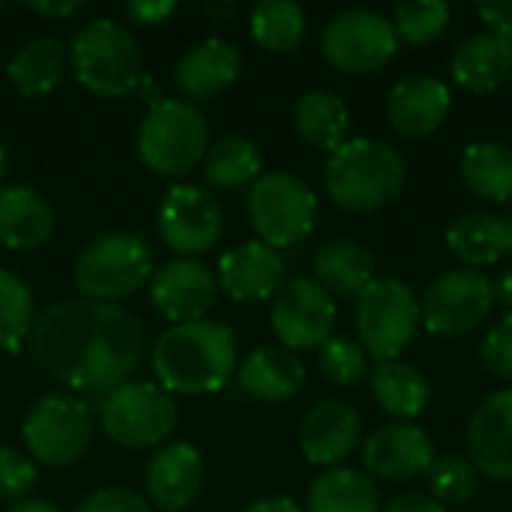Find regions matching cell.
Listing matches in <instances>:
<instances>
[{
	"instance_id": "obj_1",
	"label": "cell",
	"mask_w": 512,
	"mask_h": 512,
	"mask_svg": "<svg viewBox=\"0 0 512 512\" xmlns=\"http://www.w3.org/2000/svg\"><path fill=\"white\" fill-rule=\"evenodd\" d=\"M147 351L141 321L93 300H60L30 330V354L39 369L87 396H108L132 381Z\"/></svg>"
},
{
	"instance_id": "obj_32",
	"label": "cell",
	"mask_w": 512,
	"mask_h": 512,
	"mask_svg": "<svg viewBox=\"0 0 512 512\" xmlns=\"http://www.w3.org/2000/svg\"><path fill=\"white\" fill-rule=\"evenodd\" d=\"M264 174V153L246 135H222L207 147L204 177L213 189L234 192L252 186Z\"/></svg>"
},
{
	"instance_id": "obj_11",
	"label": "cell",
	"mask_w": 512,
	"mask_h": 512,
	"mask_svg": "<svg viewBox=\"0 0 512 512\" xmlns=\"http://www.w3.org/2000/svg\"><path fill=\"white\" fill-rule=\"evenodd\" d=\"M321 51L327 63L345 75H372L396 57L399 36L393 21L381 12L342 9L327 21Z\"/></svg>"
},
{
	"instance_id": "obj_51",
	"label": "cell",
	"mask_w": 512,
	"mask_h": 512,
	"mask_svg": "<svg viewBox=\"0 0 512 512\" xmlns=\"http://www.w3.org/2000/svg\"><path fill=\"white\" fill-rule=\"evenodd\" d=\"M3 174H6V147L0 141V180H3Z\"/></svg>"
},
{
	"instance_id": "obj_13",
	"label": "cell",
	"mask_w": 512,
	"mask_h": 512,
	"mask_svg": "<svg viewBox=\"0 0 512 512\" xmlns=\"http://www.w3.org/2000/svg\"><path fill=\"white\" fill-rule=\"evenodd\" d=\"M156 225L168 249H174L183 258H195L219 243L225 231V213L210 189L180 183L168 189V195L162 198Z\"/></svg>"
},
{
	"instance_id": "obj_36",
	"label": "cell",
	"mask_w": 512,
	"mask_h": 512,
	"mask_svg": "<svg viewBox=\"0 0 512 512\" xmlns=\"http://www.w3.org/2000/svg\"><path fill=\"white\" fill-rule=\"evenodd\" d=\"M450 18H453V9L444 0H408L396 6L393 27H396L399 42L429 45L447 30Z\"/></svg>"
},
{
	"instance_id": "obj_45",
	"label": "cell",
	"mask_w": 512,
	"mask_h": 512,
	"mask_svg": "<svg viewBox=\"0 0 512 512\" xmlns=\"http://www.w3.org/2000/svg\"><path fill=\"white\" fill-rule=\"evenodd\" d=\"M27 9L39 12V15H48V18H66V15H75L84 9L81 0H30Z\"/></svg>"
},
{
	"instance_id": "obj_15",
	"label": "cell",
	"mask_w": 512,
	"mask_h": 512,
	"mask_svg": "<svg viewBox=\"0 0 512 512\" xmlns=\"http://www.w3.org/2000/svg\"><path fill=\"white\" fill-rule=\"evenodd\" d=\"M216 294V270L198 258H174L150 276V306L174 324L201 321L213 309Z\"/></svg>"
},
{
	"instance_id": "obj_48",
	"label": "cell",
	"mask_w": 512,
	"mask_h": 512,
	"mask_svg": "<svg viewBox=\"0 0 512 512\" xmlns=\"http://www.w3.org/2000/svg\"><path fill=\"white\" fill-rule=\"evenodd\" d=\"M495 300L504 303L512 312V267H507V270L498 276V282H495Z\"/></svg>"
},
{
	"instance_id": "obj_25",
	"label": "cell",
	"mask_w": 512,
	"mask_h": 512,
	"mask_svg": "<svg viewBox=\"0 0 512 512\" xmlns=\"http://www.w3.org/2000/svg\"><path fill=\"white\" fill-rule=\"evenodd\" d=\"M450 72L468 93L498 90L512 75V36L489 30L465 39L450 60Z\"/></svg>"
},
{
	"instance_id": "obj_24",
	"label": "cell",
	"mask_w": 512,
	"mask_h": 512,
	"mask_svg": "<svg viewBox=\"0 0 512 512\" xmlns=\"http://www.w3.org/2000/svg\"><path fill=\"white\" fill-rule=\"evenodd\" d=\"M237 378L252 399L279 405L303 390L306 369L294 351L279 345H264L243 357V363L237 366Z\"/></svg>"
},
{
	"instance_id": "obj_47",
	"label": "cell",
	"mask_w": 512,
	"mask_h": 512,
	"mask_svg": "<svg viewBox=\"0 0 512 512\" xmlns=\"http://www.w3.org/2000/svg\"><path fill=\"white\" fill-rule=\"evenodd\" d=\"M201 9L207 12V18H213L216 24H225L237 15V3L234 0H204Z\"/></svg>"
},
{
	"instance_id": "obj_21",
	"label": "cell",
	"mask_w": 512,
	"mask_h": 512,
	"mask_svg": "<svg viewBox=\"0 0 512 512\" xmlns=\"http://www.w3.org/2000/svg\"><path fill=\"white\" fill-rule=\"evenodd\" d=\"M450 114V87L435 75H405L390 87L387 120L402 138H429L435 135Z\"/></svg>"
},
{
	"instance_id": "obj_31",
	"label": "cell",
	"mask_w": 512,
	"mask_h": 512,
	"mask_svg": "<svg viewBox=\"0 0 512 512\" xmlns=\"http://www.w3.org/2000/svg\"><path fill=\"white\" fill-rule=\"evenodd\" d=\"M462 183L483 201H512V147L504 141H477L462 150Z\"/></svg>"
},
{
	"instance_id": "obj_17",
	"label": "cell",
	"mask_w": 512,
	"mask_h": 512,
	"mask_svg": "<svg viewBox=\"0 0 512 512\" xmlns=\"http://www.w3.org/2000/svg\"><path fill=\"white\" fill-rule=\"evenodd\" d=\"M300 453L309 465L339 468L363 441V417L342 399L318 402L300 423Z\"/></svg>"
},
{
	"instance_id": "obj_49",
	"label": "cell",
	"mask_w": 512,
	"mask_h": 512,
	"mask_svg": "<svg viewBox=\"0 0 512 512\" xmlns=\"http://www.w3.org/2000/svg\"><path fill=\"white\" fill-rule=\"evenodd\" d=\"M6 512H63L57 504L51 501H39V498H24L18 504H12Z\"/></svg>"
},
{
	"instance_id": "obj_30",
	"label": "cell",
	"mask_w": 512,
	"mask_h": 512,
	"mask_svg": "<svg viewBox=\"0 0 512 512\" xmlns=\"http://www.w3.org/2000/svg\"><path fill=\"white\" fill-rule=\"evenodd\" d=\"M294 129L315 150H339L348 141L351 111L333 90H309L294 105Z\"/></svg>"
},
{
	"instance_id": "obj_10",
	"label": "cell",
	"mask_w": 512,
	"mask_h": 512,
	"mask_svg": "<svg viewBox=\"0 0 512 512\" xmlns=\"http://www.w3.org/2000/svg\"><path fill=\"white\" fill-rule=\"evenodd\" d=\"M21 438L27 453L48 468H66L75 465L93 441V408L60 396L48 393L30 405L21 423Z\"/></svg>"
},
{
	"instance_id": "obj_7",
	"label": "cell",
	"mask_w": 512,
	"mask_h": 512,
	"mask_svg": "<svg viewBox=\"0 0 512 512\" xmlns=\"http://www.w3.org/2000/svg\"><path fill=\"white\" fill-rule=\"evenodd\" d=\"M96 420L102 435L123 450H159L174 435L180 408L156 381H129L102 396Z\"/></svg>"
},
{
	"instance_id": "obj_44",
	"label": "cell",
	"mask_w": 512,
	"mask_h": 512,
	"mask_svg": "<svg viewBox=\"0 0 512 512\" xmlns=\"http://www.w3.org/2000/svg\"><path fill=\"white\" fill-rule=\"evenodd\" d=\"M381 512H447V510H444V504H438L432 495L405 492V495H396L387 507H381Z\"/></svg>"
},
{
	"instance_id": "obj_38",
	"label": "cell",
	"mask_w": 512,
	"mask_h": 512,
	"mask_svg": "<svg viewBox=\"0 0 512 512\" xmlns=\"http://www.w3.org/2000/svg\"><path fill=\"white\" fill-rule=\"evenodd\" d=\"M318 369L336 387H357L363 378H369V354L357 339L330 336L318 348Z\"/></svg>"
},
{
	"instance_id": "obj_3",
	"label": "cell",
	"mask_w": 512,
	"mask_h": 512,
	"mask_svg": "<svg viewBox=\"0 0 512 512\" xmlns=\"http://www.w3.org/2000/svg\"><path fill=\"white\" fill-rule=\"evenodd\" d=\"M405 177L402 153L378 138H348L324 165V189L348 213L384 210L402 192Z\"/></svg>"
},
{
	"instance_id": "obj_33",
	"label": "cell",
	"mask_w": 512,
	"mask_h": 512,
	"mask_svg": "<svg viewBox=\"0 0 512 512\" xmlns=\"http://www.w3.org/2000/svg\"><path fill=\"white\" fill-rule=\"evenodd\" d=\"M309 512H381L375 483L357 468H330L309 489Z\"/></svg>"
},
{
	"instance_id": "obj_12",
	"label": "cell",
	"mask_w": 512,
	"mask_h": 512,
	"mask_svg": "<svg viewBox=\"0 0 512 512\" xmlns=\"http://www.w3.org/2000/svg\"><path fill=\"white\" fill-rule=\"evenodd\" d=\"M495 282L480 270H450L438 276L420 303V321L432 336L456 339L477 330L495 309Z\"/></svg>"
},
{
	"instance_id": "obj_9",
	"label": "cell",
	"mask_w": 512,
	"mask_h": 512,
	"mask_svg": "<svg viewBox=\"0 0 512 512\" xmlns=\"http://www.w3.org/2000/svg\"><path fill=\"white\" fill-rule=\"evenodd\" d=\"M420 327V300L408 282L393 276H375L357 297L354 330L363 351L378 360H399V354L414 342Z\"/></svg>"
},
{
	"instance_id": "obj_2",
	"label": "cell",
	"mask_w": 512,
	"mask_h": 512,
	"mask_svg": "<svg viewBox=\"0 0 512 512\" xmlns=\"http://www.w3.org/2000/svg\"><path fill=\"white\" fill-rule=\"evenodd\" d=\"M153 375L162 390L204 396L222 390L237 372V336L222 321L168 327L153 345Z\"/></svg>"
},
{
	"instance_id": "obj_46",
	"label": "cell",
	"mask_w": 512,
	"mask_h": 512,
	"mask_svg": "<svg viewBox=\"0 0 512 512\" xmlns=\"http://www.w3.org/2000/svg\"><path fill=\"white\" fill-rule=\"evenodd\" d=\"M243 512H303V510H300V504H297L294 498L279 495V498H261V501H255L252 507H246Z\"/></svg>"
},
{
	"instance_id": "obj_23",
	"label": "cell",
	"mask_w": 512,
	"mask_h": 512,
	"mask_svg": "<svg viewBox=\"0 0 512 512\" xmlns=\"http://www.w3.org/2000/svg\"><path fill=\"white\" fill-rule=\"evenodd\" d=\"M54 234V210L42 192L24 183L0 186V246L33 252Z\"/></svg>"
},
{
	"instance_id": "obj_28",
	"label": "cell",
	"mask_w": 512,
	"mask_h": 512,
	"mask_svg": "<svg viewBox=\"0 0 512 512\" xmlns=\"http://www.w3.org/2000/svg\"><path fill=\"white\" fill-rule=\"evenodd\" d=\"M369 387H372V399L378 402V408L396 420H414L432 402L429 378L417 366L402 363V360L378 363L369 372Z\"/></svg>"
},
{
	"instance_id": "obj_42",
	"label": "cell",
	"mask_w": 512,
	"mask_h": 512,
	"mask_svg": "<svg viewBox=\"0 0 512 512\" xmlns=\"http://www.w3.org/2000/svg\"><path fill=\"white\" fill-rule=\"evenodd\" d=\"M177 9L174 0H132L126 3V15L138 24H147V27H156L162 24L165 18H171Z\"/></svg>"
},
{
	"instance_id": "obj_35",
	"label": "cell",
	"mask_w": 512,
	"mask_h": 512,
	"mask_svg": "<svg viewBox=\"0 0 512 512\" xmlns=\"http://www.w3.org/2000/svg\"><path fill=\"white\" fill-rule=\"evenodd\" d=\"M33 330V294L30 285L0 267V351H18Z\"/></svg>"
},
{
	"instance_id": "obj_39",
	"label": "cell",
	"mask_w": 512,
	"mask_h": 512,
	"mask_svg": "<svg viewBox=\"0 0 512 512\" xmlns=\"http://www.w3.org/2000/svg\"><path fill=\"white\" fill-rule=\"evenodd\" d=\"M39 480L36 465L15 447H0V501H24Z\"/></svg>"
},
{
	"instance_id": "obj_4",
	"label": "cell",
	"mask_w": 512,
	"mask_h": 512,
	"mask_svg": "<svg viewBox=\"0 0 512 512\" xmlns=\"http://www.w3.org/2000/svg\"><path fill=\"white\" fill-rule=\"evenodd\" d=\"M210 147L207 114L189 99H159L138 126V156L159 177L189 174Z\"/></svg>"
},
{
	"instance_id": "obj_8",
	"label": "cell",
	"mask_w": 512,
	"mask_h": 512,
	"mask_svg": "<svg viewBox=\"0 0 512 512\" xmlns=\"http://www.w3.org/2000/svg\"><path fill=\"white\" fill-rule=\"evenodd\" d=\"M246 216L261 243L288 249L312 234L318 195L291 171H264L246 192Z\"/></svg>"
},
{
	"instance_id": "obj_40",
	"label": "cell",
	"mask_w": 512,
	"mask_h": 512,
	"mask_svg": "<svg viewBox=\"0 0 512 512\" xmlns=\"http://www.w3.org/2000/svg\"><path fill=\"white\" fill-rule=\"evenodd\" d=\"M480 360L486 372L501 381H512V315L498 321L480 345Z\"/></svg>"
},
{
	"instance_id": "obj_19",
	"label": "cell",
	"mask_w": 512,
	"mask_h": 512,
	"mask_svg": "<svg viewBox=\"0 0 512 512\" xmlns=\"http://www.w3.org/2000/svg\"><path fill=\"white\" fill-rule=\"evenodd\" d=\"M216 282L234 303L270 300L285 285V258L261 240L240 243L219 258Z\"/></svg>"
},
{
	"instance_id": "obj_34",
	"label": "cell",
	"mask_w": 512,
	"mask_h": 512,
	"mask_svg": "<svg viewBox=\"0 0 512 512\" xmlns=\"http://www.w3.org/2000/svg\"><path fill=\"white\" fill-rule=\"evenodd\" d=\"M249 30L261 48L291 54L306 36V12L291 0H258L249 15Z\"/></svg>"
},
{
	"instance_id": "obj_50",
	"label": "cell",
	"mask_w": 512,
	"mask_h": 512,
	"mask_svg": "<svg viewBox=\"0 0 512 512\" xmlns=\"http://www.w3.org/2000/svg\"><path fill=\"white\" fill-rule=\"evenodd\" d=\"M138 90H141V99L147 102V108H150V105H156V102L162 99V93H159V84H156L150 75H144V78H141Z\"/></svg>"
},
{
	"instance_id": "obj_20",
	"label": "cell",
	"mask_w": 512,
	"mask_h": 512,
	"mask_svg": "<svg viewBox=\"0 0 512 512\" xmlns=\"http://www.w3.org/2000/svg\"><path fill=\"white\" fill-rule=\"evenodd\" d=\"M147 504L159 512H183L204 489V459L192 444H162L144 471Z\"/></svg>"
},
{
	"instance_id": "obj_52",
	"label": "cell",
	"mask_w": 512,
	"mask_h": 512,
	"mask_svg": "<svg viewBox=\"0 0 512 512\" xmlns=\"http://www.w3.org/2000/svg\"><path fill=\"white\" fill-rule=\"evenodd\" d=\"M0 9H3V3H0Z\"/></svg>"
},
{
	"instance_id": "obj_43",
	"label": "cell",
	"mask_w": 512,
	"mask_h": 512,
	"mask_svg": "<svg viewBox=\"0 0 512 512\" xmlns=\"http://www.w3.org/2000/svg\"><path fill=\"white\" fill-rule=\"evenodd\" d=\"M477 12L492 27V33L512 36V0H486V3H477Z\"/></svg>"
},
{
	"instance_id": "obj_22",
	"label": "cell",
	"mask_w": 512,
	"mask_h": 512,
	"mask_svg": "<svg viewBox=\"0 0 512 512\" xmlns=\"http://www.w3.org/2000/svg\"><path fill=\"white\" fill-rule=\"evenodd\" d=\"M240 69H243L240 48L228 39L210 36L180 54V60L174 63V84L183 96H189V102L216 99L228 87H234Z\"/></svg>"
},
{
	"instance_id": "obj_41",
	"label": "cell",
	"mask_w": 512,
	"mask_h": 512,
	"mask_svg": "<svg viewBox=\"0 0 512 512\" xmlns=\"http://www.w3.org/2000/svg\"><path fill=\"white\" fill-rule=\"evenodd\" d=\"M75 512H150V504L144 495H138L132 489L108 486V489H96V492L84 495Z\"/></svg>"
},
{
	"instance_id": "obj_18",
	"label": "cell",
	"mask_w": 512,
	"mask_h": 512,
	"mask_svg": "<svg viewBox=\"0 0 512 512\" xmlns=\"http://www.w3.org/2000/svg\"><path fill=\"white\" fill-rule=\"evenodd\" d=\"M465 441L468 456L483 477L512 483V387L486 396L474 408Z\"/></svg>"
},
{
	"instance_id": "obj_27",
	"label": "cell",
	"mask_w": 512,
	"mask_h": 512,
	"mask_svg": "<svg viewBox=\"0 0 512 512\" xmlns=\"http://www.w3.org/2000/svg\"><path fill=\"white\" fill-rule=\"evenodd\" d=\"M315 282L333 297H360L366 285L375 279V258L357 240H327L315 252Z\"/></svg>"
},
{
	"instance_id": "obj_14",
	"label": "cell",
	"mask_w": 512,
	"mask_h": 512,
	"mask_svg": "<svg viewBox=\"0 0 512 512\" xmlns=\"http://www.w3.org/2000/svg\"><path fill=\"white\" fill-rule=\"evenodd\" d=\"M273 333L279 336L282 348L288 351H318L330 336L336 324V303L333 297L306 276L288 279L270 309Z\"/></svg>"
},
{
	"instance_id": "obj_37",
	"label": "cell",
	"mask_w": 512,
	"mask_h": 512,
	"mask_svg": "<svg viewBox=\"0 0 512 512\" xmlns=\"http://www.w3.org/2000/svg\"><path fill=\"white\" fill-rule=\"evenodd\" d=\"M429 474V489L438 504H468L480 492V471L474 468L471 459L459 453H444L432 462Z\"/></svg>"
},
{
	"instance_id": "obj_5",
	"label": "cell",
	"mask_w": 512,
	"mask_h": 512,
	"mask_svg": "<svg viewBox=\"0 0 512 512\" xmlns=\"http://www.w3.org/2000/svg\"><path fill=\"white\" fill-rule=\"evenodd\" d=\"M75 78L96 96L117 99L138 90L144 72V57L135 36L111 18L87 21L69 45Z\"/></svg>"
},
{
	"instance_id": "obj_16",
	"label": "cell",
	"mask_w": 512,
	"mask_h": 512,
	"mask_svg": "<svg viewBox=\"0 0 512 512\" xmlns=\"http://www.w3.org/2000/svg\"><path fill=\"white\" fill-rule=\"evenodd\" d=\"M438 459L435 441L420 429L408 423H390L375 429L363 441V465L372 477L387 483H408L417 480L432 468Z\"/></svg>"
},
{
	"instance_id": "obj_29",
	"label": "cell",
	"mask_w": 512,
	"mask_h": 512,
	"mask_svg": "<svg viewBox=\"0 0 512 512\" xmlns=\"http://www.w3.org/2000/svg\"><path fill=\"white\" fill-rule=\"evenodd\" d=\"M69 63V48L54 36H36L24 42L6 63V75L27 99L51 93Z\"/></svg>"
},
{
	"instance_id": "obj_6",
	"label": "cell",
	"mask_w": 512,
	"mask_h": 512,
	"mask_svg": "<svg viewBox=\"0 0 512 512\" xmlns=\"http://www.w3.org/2000/svg\"><path fill=\"white\" fill-rule=\"evenodd\" d=\"M153 276V249L132 231H108L90 240L72 267L84 300L114 303L135 294Z\"/></svg>"
},
{
	"instance_id": "obj_26",
	"label": "cell",
	"mask_w": 512,
	"mask_h": 512,
	"mask_svg": "<svg viewBox=\"0 0 512 512\" xmlns=\"http://www.w3.org/2000/svg\"><path fill=\"white\" fill-rule=\"evenodd\" d=\"M447 249L468 270L501 264L512 255V219L498 213H465L447 228Z\"/></svg>"
}]
</instances>
